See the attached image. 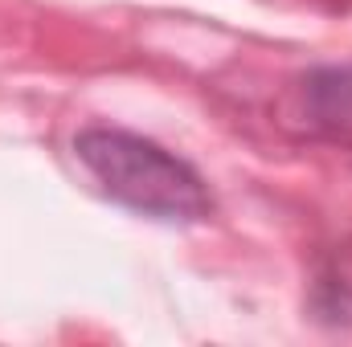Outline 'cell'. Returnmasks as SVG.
<instances>
[{"mask_svg": "<svg viewBox=\"0 0 352 347\" xmlns=\"http://www.w3.org/2000/svg\"><path fill=\"white\" fill-rule=\"evenodd\" d=\"M74 156L111 200L144 217L205 221L213 213V192L205 176L148 135L123 127H82L74 135Z\"/></svg>", "mask_w": 352, "mask_h": 347, "instance_id": "obj_1", "label": "cell"}, {"mask_svg": "<svg viewBox=\"0 0 352 347\" xmlns=\"http://www.w3.org/2000/svg\"><path fill=\"white\" fill-rule=\"evenodd\" d=\"M291 119L307 139L352 152V66H316L291 90Z\"/></svg>", "mask_w": 352, "mask_h": 347, "instance_id": "obj_2", "label": "cell"}, {"mask_svg": "<svg viewBox=\"0 0 352 347\" xmlns=\"http://www.w3.org/2000/svg\"><path fill=\"white\" fill-rule=\"evenodd\" d=\"M311 307L328 323H352V246L324 258L320 274H316Z\"/></svg>", "mask_w": 352, "mask_h": 347, "instance_id": "obj_3", "label": "cell"}]
</instances>
